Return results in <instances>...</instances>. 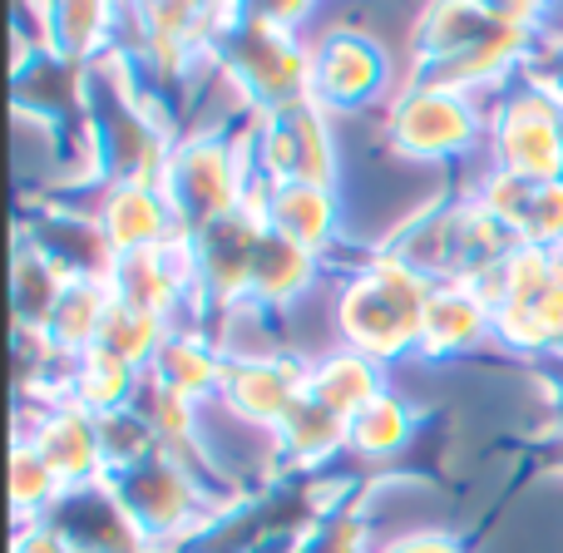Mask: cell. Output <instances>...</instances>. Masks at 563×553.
Wrapping results in <instances>:
<instances>
[{
  "instance_id": "3",
  "label": "cell",
  "mask_w": 563,
  "mask_h": 553,
  "mask_svg": "<svg viewBox=\"0 0 563 553\" xmlns=\"http://www.w3.org/2000/svg\"><path fill=\"white\" fill-rule=\"evenodd\" d=\"M164 188L174 223L184 237L203 233L208 223L238 213L257 188V168H253V119H228V124H208V129H188L164 164Z\"/></svg>"
},
{
  "instance_id": "6",
  "label": "cell",
  "mask_w": 563,
  "mask_h": 553,
  "mask_svg": "<svg viewBox=\"0 0 563 553\" xmlns=\"http://www.w3.org/2000/svg\"><path fill=\"white\" fill-rule=\"evenodd\" d=\"M208 65L223 85L238 89L253 119L311 99V45H301L297 30H277L267 20L243 15V10L213 40Z\"/></svg>"
},
{
  "instance_id": "20",
  "label": "cell",
  "mask_w": 563,
  "mask_h": 553,
  "mask_svg": "<svg viewBox=\"0 0 563 553\" xmlns=\"http://www.w3.org/2000/svg\"><path fill=\"white\" fill-rule=\"evenodd\" d=\"M89 208H95L114 257L144 253V247H158V243H168V237H178L174 208H168L158 184H109V188H99Z\"/></svg>"
},
{
  "instance_id": "11",
  "label": "cell",
  "mask_w": 563,
  "mask_h": 553,
  "mask_svg": "<svg viewBox=\"0 0 563 553\" xmlns=\"http://www.w3.org/2000/svg\"><path fill=\"white\" fill-rule=\"evenodd\" d=\"M396 65L386 45L356 25H336L311 45V99L327 114H361L396 95Z\"/></svg>"
},
{
  "instance_id": "1",
  "label": "cell",
  "mask_w": 563,
  "mask_h": 553,
  "mask_svg": "<svg viewBox=\"0 0 563 553\" xmlns=\"http://www.w3.org/2000/svg\"><path fill=\"white\" fill-rule=\"evenodd\" d=\"M539 40H544L539 30L509 25L475 0H426L406 40L400 85L460 89V95L505 89L529 65Z\"/></svg>"
},
{
  "instance_id": "13",
  "label": "cell",
  "mask_w": 563,
  "mask_h": 553,
  "mask_svg": "<svg viewBox=\"0 0 563 553\" xmlns=\"http://www.w3.org/2000/svg\"><path fill=\"white\" fill-rule=\"evenodd\" d=\"M15 243L35 247L49 267H59L69 281H109L114 277V247L99 228L95 208L65 203V198H35L20 203Z\"/></svg>"
},
{
  "instance_id": "19",
  "label": "cell",
  "mask_w": 563,
  "mask_h": 553,
  "mask_svg": "<svg viewBox=\"0 0 563 553\" xmlns=\"http://www.w3.org/2000/svg\"><path fill=\"white\" fill-rule=\"evenodd\" d=\"M495 341V307L479 281H435L420 327V361H455Z\"/></svg>"
},
{
  "instance_id": "27",
  "label": "cell",
  "mask_w": 563,
  "mask_h": 553,
  "mask_svg": "<svg viewBox=\"0 0 563 553\" xmlns=\"http://www.w3.org/2000/svg\"><path fill=\"white\" fill-rule=\"evenodd\" d=\"M139 380H144V370H139V366H129V361H119V356H109V351L89 346L85 356H75V370H69V390H65V396L75 400V406H85L89 416H114V410L134 406Z\"/></svg>"
},
{
  "instance_id": "26",
  "label": "cell",
  "mask_w": 563,
  "mask_h": 553,
  "mask_svg": "<svg viewBox=\"0 0 563 553\" xmlns=\"http://www.w3.org/2000/svg\"><path fill=\"white\" fill-rule=\"evenodd\" d=\"M416 435H420V410L396 390H380L366 410L351 416L346 455H356L361 465H390L396 455H406Z\"/></svg>"
},
{
  "instance_id": "10",
  "label": "cell",
  "mask_w": 563,
  "mask_h": 553,
  "mask_svg": "<svg viewBox=\"0 0 563 553\" xmlns=\"http://www.w3.org/2000/svg\"><path fill=\"white\" fill-rule=\"evenodd\" d=\"M253 168L257 184H321L336 188V139L331 114L317 99L273 109L253 119Z\"/></svg>"
},
{
  "instance_id": "5",
  "label": "cell",
  "mask_w": 563,
  "mask_h": 553,
  "mask_svg": "<svg viewBox=\"0 0 563 553\" xmlns=\"http://www.w3.org/2000/svg\"><path fill=\"white\" fill-rule=\"evenodd\" d=\"M109 499L119 505L124 524L134 529L154 553H174L184 539H194L228 499H218L184 460L168 450L139 460V465H119L104 475Z\"/></svg>"
},
{
  "instance_id": "21",
  "label": "cell",
  "mask_w": 563,
  "mask_h": 553,
  "mask_svg": "<svg viewBox=\"0 0 563 553\" xmlns=\"http://www.w3.org/2000/svg\"><path fill=\"white\" fill-rule=\"evenodd\" d=\"M257 203H263L267 228L291 243L311 247V253L331 257L341 243V203L336 188L321 184H257Z\"/></svg>"
},
{
  "instance_id": "34",
  "label": "cell",
  "mask_w": 563,
  "mask_h": 553,
  "mask_svg": "<svg viewBox=\"0 0 563 553\" xmlns=\"http://www.w3.org/2000/svg\"><path fill=\"white\" fill-rule=\"evenodd\" d=\"M376 553H470V549L450 529H410V534H396L390 544H380Z\"/></svg>"
},
{
  "instance_id": "16",
  "label": "cell",
  "mask_w": 563,
  "mask_h": 553,
  "mask_svg": "<svg viewBox=\"0 0 563 553\" xmlns=\"http://www.w3.org/2000/svg\"><path fill=\"white\" fill-rule=\"evenodd\" d=\"M119 301L139 311H154V317L174 321L184 311H198V267H194V247L188 237H168L158 247H144V253H129L114 263V277H109Z\"/></svg>"
},
{
  "instance_id": "7",
  "label": "cell",
  "mask_w": 563,
  "mask_h": 553,
  "mask_svg": "<svg viewBox=\"0 0 563 553\" xmlns=\"http://www.w3.org/2000/svg\"><path fill=\"white\" fill-rule=\"evenodd\" d=\"M495 307V341L529 361L563 356V253L515 247L509 263L485 281Z\"/></svg>"
},
{
  "instance_id": "17",
  "label": "cell",
  "mask_w": 563,
  "mask_h": 553,
  "mask_svg": "<svg viewBox=\"0 0 563 553\" xmlns=\"http://www.w3.org/2000/svg\"><path fill=\"white\" fill-rule=\"evenodd\" d=\"M15 15H35V35L49 55L69 65H99L109 49H119L129 10L119 0H15Z\"/></svg>"
},
{
  "instance_id": "29",
  "label": "cell",
  "mask_w": 563,
  "mask_h": 553,
  "mask_svg": "<svg viewBox=\"0 0 563 553\" xmlns=\"http://www.w3.org/2000/svg\"><path fill=\"white\" fill-rule=\"evenodd\" d=\"M69 277L59 267H49L35 247L15 243V267H10V307H15V327H49V311L65 297Z\"/></svg>"
},
{
  "instance_id": "24",
  "label": "cell",
  "mask_w": 563,
  "mask_h": 553,
  "mask_svg": "<svg viewBox=\"0 0 563 553\" xmlns=\"http://www.w3.org/2000/svg\"><path fill=\"white\" fill-rule=\"evenodd\" d=\"M321 263L327 257L311 253V247L291 243L267 228L263 247H257V263H253V287H247V307H263V311H287L317 287Z\"/></svg>"
},
{
  "instance_id": "28",
  "label": "cell",
  "mask_w": 563,
  "mask_h": 553,
  "mask_svg": "<svg viewBox=\"0 0 563 553\" xmlns=\"http://www.w3.org/2000/svg\"><path fill=\"white\" fill-rule=\"evenodd\" d=\"M109 307H114V287H109V281H69L65 297L49 311L45 336L55 341L65 356H85L99 341V331H104Z\"/></svg>"
},
{
  "instance_id": "35",
  "label": "cell",
  "mask_w": 563,
  "mask_h": 553,
  "mask_svg": "<svg viewBox=\"0 0 563 553\" xmlns=\"http://www.w3.org/2000/svg\"><path fill=\"white\" fill-rule=\"evenodd\" d=\"M311 5H317V0H238L243 15L267 20V25H277V30H301V20L311 15Z\"/></svg>"
},
{
  "instance_id": "33",
  "label": "cell",
  "mask_w": 563,
  "mask_h": 553,
  "mask_svg": "<svg viewBox=\"0 0 563 553\" xmlns=\"http://www.w3.org/2000/svg\"><path fill=\"white\" fill-rule=\"evenodd\" d=\"M519 79H529L534 89H544L549 99L563 104V35H544L529 55V65L519 69Z\"/></svg>"
},
{
  "instance_id": "31",
  "label": "cell",
  "mask_w": 563,
  "mask_h": 553,
  "mask_svg": "<svg viewBox=\"0 0 563 553\" xmlns=\"http://www.w3.org/2000/svg\"><path fill=\"white\" fill-rule=\"evenodd\" d=\"M168 327H174V321L154 317V311H139V307H129V301L114 297V307H109L104 331H99L95 346L109 351V356H119V361H129V366L148 370V361H154L158 346H164Z\"/></svg>"
},
{
  "instance_id": "38",
  "label": "cell",
  "mask_w": 563,
  "mask_h": 553,
  "mask_svg": "<svg viewBox=\"0 0 563 553\" xmlns=\"http://www.w3.org/2000/svg\"><path fill=\"white\" fill-rule=\"evenodd\" d=\"M124 10H144V5H158V0H119Z\"/></svg>"
},
{
  "instance_id": "2",
  "label": "cell",
  "mask_w": 563,
  "mask_h": 553,
  "mask_svg": "<svg viewBox=\"0 0 563 553\" xmlns=\"http://www.w3.org/2000/svg\"><path fill=\"white\" fill-rule=\"evenodd\" d=\"M515 247H525V243L465 188V193H440L430 203H420L380 243V253L416 267L430 281H479L485 287L509 263Z\"/></svg>"
},
{
  "instance_id": "8",
  "label": "cell",
  "mask_w": 563,
  "mask_h": 553,
  "mask_svg": "<svg viewBox=\"0 0 563 553\" xmlns=\"http://www.w3.org/2000/svg\"><path fill=\"white\" fill-rule=\"evenodd\" d=\"M489 134V114L475 95L430 85H400L386 109V144L410 164H460Z\"/></svg>"
},
{
  "instance_id": "18",
  "label": "cell",
  "mask_w": 563,
  "mask_h": 553,
  "mask_svg": "<svg viewBox=\"0 0 563 553\" xmlns=\"http://www.w3.org/2000/svg\"><path fill=\"white\" fill-rule=\"evenodd\" d=\"M470 193L525 247H563V178H519L505 168H485Z\"/></svg>"
},
{
  "instance_id": "36",
  "label": "cell",
  "mask_w": 563,
  "mask_h": 553,
  "mask_svg": "<svg viewBox=\"0 0 563 553\" xmlns=\"http://www.w3.org/2000/svg\"><path fill=\"white\" fill-rule=\"evenodd\" d=\"M475 5H485L489 15L509 20V25H525V30H539V35H549V10H554V0H475Z\"/></svg>"
},
{
  "instance_id": "15",
  "label": "cell",
  "mask_w": 563,
  "mask_h": 553,
  "mask_svg": "<svg viewBox=\"0 0 563 553\" xmlns=\"http://www.w3.org/2000/svg\"><path fill=\"white\" fill-rule=\"evenodd\" d=\"M15 435L45 455V465L59 475L65 489H95L104 485L109 460H104V440H99V416H89L75 400H49V406H30L15 410Z\"/></svg>"
},
{
  "instance_id": "14",
  "label": "cell",
  "mask_w": 563,
  "mask_h": 553,
  "mask_svg": "<svg viewBox=\"0 0 563 553\" xmlns=\"http://www.w3.org/2000/svg\"><path fill=\"white\" fill-rule=\"evenodd\" d=\"M311 361L291 356V351H228L223 386H218V406L238 416L243 425L273 430L287 420V410L307 396Z\"/></svg>"
},
{
  "instance_id": "23",
  "label": "cell",
  "mask_w": 563,
  "mask_h": 553,
  "mask_svg": "<svg viewBox=\"0 0 563 553\" xmlns=\"http://www.w3.org/2000/svg\"><path fill=\"white\" fill-rule=\"evenodd\" d=\"M346 425L351 420H341L336 410L301 396L297 406L287 410V420L273 430L277 469H291V475H317V469H327L336 455H346Z\"/></svg>"
},
{
  "instance_id": "4",
  "label": "cell",
  "mask_w": 563,
  "mask_h": 553,
  "mask_svg": "<svg viewBox=\"0 0 563 553\" xmlns=\"http://www.w3.org/2000/svg\"><path fill=\"white\" fill-rule=\"evenodd\" d=\"M430 291H435L430 277H420L416 267H406L390 253L371 247L336 291L341 346L366 351L380 366H390V361H400V356H416Z\"/></svg>"
},
{
  "instance_id": "9",
  "label": "cell",
  "mask_w": 563,
  "mask_h": 553,
  "mask_svg": "<svg viewBox=\"0 0 563 553\" xmlns=\"http://www.w3.org/2000/svg\"><path fill=\"white\" fill-rule=\"evenodd\" d=\"M489 168L519 178H563V104L529 79L499 89L489 109Z\"/></svg>"
},
{
  "instance_id": "32",
  "label": "cell",
  "mask_w": 563,
  "mask_h": 553,
  "mask_svg": "<svg viewBox=\"0 0 563 553\" xmlns=\"http://www.w3.org/2000/svg\"><path fill=\"white\" fill-rule=\"evenodd\" d=\"M291 553H376L371 549V519L361 509V489L331 505L321 519H311L297 534Z\"/></svg>"
},
{
  "instance_id": "37",
  "label": "cell",
  "mask_w": 563,
  "mask_h": 553,
  "mask_svg": "<svg viewBox=\"0 0 563 553\" xmlns=\"http://www.w3.org/2000/svg\"><path fill=\"white\" fill-rule=\"evenodd\" d=\"M529 469L563 479V425H549L529 440Z\"/></svg>"
},
{
  "instance_id": "30",
  "label": "cell",
  "mask_w": 563,
  "mask_h": 553,
  "mask_svg": "<svg viewBox=\"0 0 563 553\" xmlns=\"http://www.w3.org/2000/svg\"><path fill=\"white\" fill-rule=\"evenodd\" d=\"M69 489L59 485V475L45 465L30 440L15 435V455H10V505H15V524H45L49 509L65 499Z\"/></svg>"
},
{
  "instance_id": "22",
  "label": "cell",
  "mask_w": 563,
  "mask_h": 553,
  "mask_svg": "<svg viewBox=\"0 0 563 553\" xmlns=\"http://www.w3.org/2000/svg\"><path fill=\"white\" fill-rule=\"evenodd\" d=\"M223 366H228V351L218 346L213 331H203L198 321H178V327H168L158 356L148 361V376L203 406V400H218Z\"/></svg>"
},
{
  "instance_id": "12",
  "label": "cell",
  "mask_w": 563,
  "mask_h": 553,
  "mask_svg": "<svg viewBox=\"0 0 563 553\" xmlns=\"http://www.w3.org/2000/svg\"><path fill=\"white\" fill-rule=\"evenodd\" d=\"M267 218L257 203V188L238 213L208 223L203 233L188 237L198 267V311L203 317H228L233 307H247V287H253V263L263 247Z\"/></svg>"
},
{
  "instance_id": "39",
  "label": "cell",
  "mask_w": 563,
  "mask_h": 553,
  "mask_svg": "<svg viewBox=\"0 0 563 553\" xmlns=\"http://www.w3.org/2000/svg\"><path fill=\"white\" fill-rule=\"evenodd\" d=\"M559 253H563V247H559Z\"/></svg>"
},
{
  "instance_id": "25",
  "label": "cell",
  "mask_w": 563,
  "mask_h": 553,
  "mask_svg": "<svg viewBox=\"0 0 563 553\" xmlns=\"http://www.w3.org/2000/svg\"><path fill=\"white\" fill-rule=\"evenodd\" d=\"M380 390H390L386 386V366H380V361H371L366 351L336 346V351H327L321 361H311L307 396L321 400L327 410H336L341 420H351L356 410H366Z\"/></svg>"
}]
</instances>
